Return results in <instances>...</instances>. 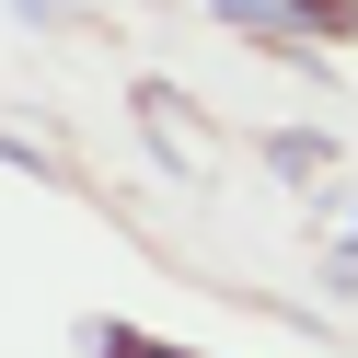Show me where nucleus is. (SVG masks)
Returning a JSON list of instances; mask_svg holds the SVG:
<instances>
[{
    "mask_svg": "<svg viewBox=\"0 0 358 358\" xmlns=\"http://www.w3.org/2000/svg\"><path fill=\"white\" fill-rule=\"evenodd\" d=\"M231 24H266V12H289V24H312V35H358V0H220Z\"/></svg>",
    "mask_w": 358,
    "mask_h": 358,
    "instance_id": "nucleus-1",
    "label": "nucleus"
}]
</instances>
